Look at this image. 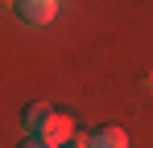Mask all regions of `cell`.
<instances>
[{"label":"cell","mask_w":153,"mask_h":148,"mask_svg":"<svg viewBox=\"0 0 153 148\" xmlns=\"http://www.w3.org/2000/svg\"><path fill=\"white\" fill-rule=\"evenodd\" d=\"M75 136V123L66 119V115H58V111H50V119H46V127L37 132V140L42 144H50V148H62L66 140Z\"/></svg>","instance_id":"cell-1"},{"label":"cell","mask_w":153,"mask_h":148,"mask_svg":"<svg viewBox=\"0 0 153 148\" xmlns=\"http://www.w3.org/2000/svg\"><path fill=\"white\" fill-rule=\"evenodd\" d=\"M58 8H62V4H54V0H21V4H17V12H21L25 21H33V25L54 21V17H58Z\"/></svg>","instance_id":"cell-2"},{"label":"cell","mask_w":153,"mask_h":148,"mask_svg":"<svg viewBox=\"0 0 153 148\" xmlns=\"http://www.w3.org/2000/svg\"><path fill=\"white\" fill-rule=\"evenodd\" d=\"M87 140H91V148H128V132L112 123V127H100V132L87 136Z\"/></svg>","instance_id":"cell-3"},{"label":"cell","mask_w":153,"mask_h":148,"mask_svg":"<svg viewBox=\"0 0 153 148\" xmlns=\"http://www.w3.org/2000/svg\"><path fill=\"white\" fill-rule=\"evenodd\" d=\"M46 119H50V107H46V103H29L25 111H21V127H25L29 136H37V132L46 127Z\"/></svg>","instance_id":"cell-4"},{"label":"cell","mask_w":153,"mask_h":148,"mask_svg":"<svg viewBox=\"0 0 153 148\" xmlns=\"http://www.w3.org/2000/svg\"><path fill=\"white\" fill-rule=\"evenodd\" d=\"M62 148H91V140H87V136H71Z\"/></svg>","instance_id":"cell-5"},{"label":"cell","mask_w":153,"mask_h":148,"mask_svg":"<svg viewBox=\"0 0 153 148\" xmlns=\"http://www.w3.org/2000/svg\"><path fill=\"white\" fill-rule=\"evenodd\" d=\"M17 148H50V144H42L37 136H29V140H21V144H17Z\"/></svg>","instance_id":"cell-6"}]
</instances>
